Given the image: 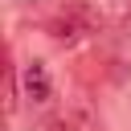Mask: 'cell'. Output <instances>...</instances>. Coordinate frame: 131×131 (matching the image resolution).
Returning a JSON list of instances; mask_svg holds the SVG:
<instances>
[{
	"mask_svg": "<svg viewBox=\"0 0 131 131\" xmlns=\"http://www.w3.org/2000/svg\"><path fill=\"white\" fill-rule=\"evenodd\" d=\"M82 33H86L82 12H66V16H53V20H49V37H53L57 45H78Z\"/></svg>",
	"mask_w": 131,
	"mask_h": 131,
	"instance_id": "obj_1",
	"label": "cell"
},
{
	"mask_svg": "<svg viewBox=\"0 0 131 131\" xmlns=\"http://www.w3.org/2000/svg\"><path fill=\"white\" fill-rule=\"evenodd\" d=\"M25 94H29V102H37V106L53 98V86H49V74H45L41 61H29V66H25Z\"/></svg>",
	"mask_w": 131,
	"mask_h": 131,
	"instance_id": "obj_2",
	"label": "cell"
},
{
	"mask_svg": "<svg viewBox=\"0 0 131 131\" xmlns=\"http://www.w3.org/2000/svg\"><path fill=\"white\" fill-rule=\"evenodd\" d=\"M111 16L123 33H131V0H111Z\"/></svg>",
	"mask_w": 131,
	"mask_h": 131,
	"instance_id": "obj_3",
	"label": "cell"
},
{
	"mask_svg": "<svg viewBox=\"0 0 131 131\" xmlns=\"http://www.w3.org/2000/svg\"><path fill=\"white\" fill-rule=\"evenodd\" d=\"M16 102H20L16 98V70H8V115L16 111Z\"/></svg>",
	"mask_w": 131,
	"mask_h": 131,
	"instance_id": "obj_4",
	"label": "cell"
}]
</instances>
